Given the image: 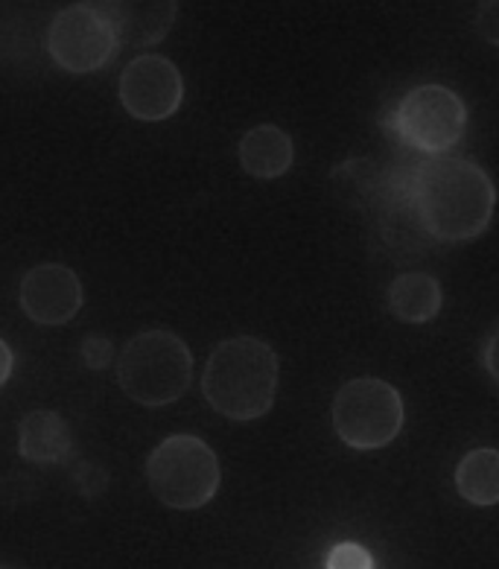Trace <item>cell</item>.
<instances>
[{"instance_id": "6da1fadb", "label": "cell", "mask_w": 499, "mask_h": 569, "mask_svg": "<svg viewBox=\"0 0 499 569\" xmlns=\"http://www.w3.org/2000/svg\"><path fill=\"white\" fill-rule=\"evenodd\" d=\"M409 204L427 234L441 242H465L491 226L497 188L468 158L429 156L409 172Z\"/></svg>"}, {"instance_id": "7a4b0ae2", "label": "cell", "mask_w": 499, "mask_h": 569, "mask_svg": "<svg viewBox=\"0 0 499 569\" xmlns=\"http://www.w3.org/2000/svg\"><path fill=\"white\" fill-rule=\"evenodd\" d=\"M281 362L258 336H234L219 342L202 371L204 400L231 421H258L275 403Z\"/></svg>"}, {"instance_id": "3957f363", "label": "cell", "mask_w": 499, "mask_h": 569, "mask_svg": "<svg viewBox=\"0 0 499 569\" xmlns=\"http://www.w3.org/2000/svg\"><path fill=\"white\" fill-rule=\"evenodd\" d=\"M114 371L129 400L141 406H167L190 389L193 353L184 339L170 330H147L123 345Z\"/></svg>"}, {"instance_id": "277c9868", "label": "cell", "mask_w": 499, "mask_h": 569, "mask_svg": "<svg viewBox=\"0 0 499 569\" xmlns=\"http://www.w3.org/2000/svg\"><path fill=\"white\" fill-rule=\"evenodd\" d=\"M147 482L158 502L176 511L208 506L219 491V459L202 438L170 436L147 459Z\"/></svg>"}, {"instance_id": "5b68a950", "label": "cell", "mask_w": 499, "mask_h": 569, "mask_svg": "<svg viewBox=\"0 0 499 569\" xmlns=\"http://www.w3.org/2000/svg\"><path fill=\"white\" fill-rule=\"evenodd\" d=\"M336 436L353 450H380L403 429V398L380 377H357L339 386L333 398Z\"/></svg>"}, {"instance_id": "8992f818", "label": "cell", "mask_w": 499, "mask_h": 569, "mask_svg": "<svg viewBox=\"0 0 499 569\" xmlns=\"http://www.w3.org/2000/svg\"><path fill=\"white\" fill-rule=\"evenodd\" d=\"M389 129L423 156H445L465 134L468 106L445 86H418L389 109Z\"/></svg>"}, {"instance_id": "52a82bcc", "label": "cell", "mask_w": 499, "mask_h": 569, "mask_svg": "<svg viewBox=\"0 0 499 569\" xmlns=\"http://www.w3.org/2000/svg\"><path fill=\"white\" fill-rule=\"evenodd\" d=\"M118 50V27L106 3H71L50 21L48 53L62 71H100Z\"/></svg>"}, {"instance_id": "ba28073f", "label": "cell", "mask_w": 499, "mask_h": 569, "mask_svg": "<svg viewBox=\"0 0 499 569\" xmlns=\"http://www.w3.org/2000/svg\"><path fill=\"white\" fill-rule=\"evenodd\" d=\"M120 106H123L134 120H158L172 118L181 109L184 100V79L170 59L156 53L138 56L126 64L120 73Z\"/></svg>"}, {"instance_id": "9c48e42d", "label": "cell", "mask_w": 499, "mask_h": 569, "mask_svg": "<svg viewBox=\"0 0 499 569\" xmlns=\"http://www.w3.org/2000/svg\"><path fill=\"white\" fill-rule=\"evenodd\" d=\"M21 310L36 325H68L82 310V283L71 266H32L21 281Z\"/></svg>"}, {"instance_id": "30bf717a", "label": "cell", "mask_w": 499, "mask_h": 569, "mask_svg": "<svg viewBox=\"0 0 499 569\" xmlns=\"http://www.w3.org/2000/svg\"><path fill=\"white\" fill-rule=\"evenodd\" d=\"M237 156H240V167L249 172L251 179L272 181L281 179L283 172L292 167V161H296V143H292V138L283 132L281 126L263 123L242 134Z\"/></svg>"}, {"instance_id": "8fae6325", "label": "cell", "mask_w": 499, "mask_h": 569, "mask_svg": "<svg viewBox=\"0 0 499 569\" xmlns=\"http://www.w3.org/2000/svg\"><path fill=\"white\" fill-rule=\"evenodd\" d=\"M109 16L118 27L120 48H152L164 41L167 32L176 24L179 3L172 0H147V3H106Z\"/></svg>"}, {"instance_id": "7c38bea8", "label": "cell", "mask_w": 499, "mask_h": 569, "mask_svg": "<svg viewBox=\"0 0 499 569\" xmlns=\"http://www.w3.org/2000/svg\"><path fill=\"white\" fill-rule=\"evenodd\" d=\"M71 427L53 409H36L18 423V452L32 465H59L71 456Z\"/></svg>"}, {"instance_id": "4fadbf2b", "label": "cell", "mask_w": 499, "mask_h": 569, "mask_svg": "<svg viewBox=\"0 0 499 569\" xmlns=\"http://www.w3.org/2000/svg\"><path fill=\"white\" fill-rule=\"evenodd\" d=\"M386 305H389L391 316L403 325H427L441 312L445 292H441L436 274L403 272L391 281Z\"/></svg>"}, {"instance_id": "5bb4252c", "label": "cell", "mask_w": 499, "mask_h": 569, "mask_svg": "<svg viewBox=\"0 0 499 569\" xmlns=\"http://www.w3.org/2000/svg\"><path fill=\"white\" fill-rule=\"evenodd\" d=\"M456 491L465 502L491 508L499 502V450L479 447L456 465Z\"/></svg>"}, {"instance_id": "9a60e30c", "label": "cell", "mask_w": 499, "mask_h": 569, "mask_svg": "<svg viewBox=\"0 0 499 569\" xmlns=\"http://www.w3.org/2000/svg\"><path fill=\"white\" fill-rule=\"evenodd\" d=\"M328 569H375V561H371L366 546L339 543L330 549Z\"/></svg>"}, {"instance_id": "2e32d148", "label": "cell", "mask_w": 499, "mask_h": 569, "mask_svg": "<svg viewBox=\"0 0 499 569\" xmlns=\"http://www.w3.org/2000/svg\"><path fill=\"white\" fill-rule=\"evenodd\" d=\"M73 485H77V491L82 497H100L106 491V485H109V473L102 465L97 461H82L77 470H73Z\"/></svg>"}, {"instance_id": "e0dca14e", "label": "cell", "mask_w": 499, "mask_h": 569, "mask_svg": "<svg viewBox=\"0 0 499 569\" xmlns=\"http://www.w3.org/2000/svg\"><path fill=\"white\" fill-rule=\"evenodd\" d=\"M82 359H86L88 368L102 371V368H109V362L114 359V345H111L106 336H86V342H82Z\"/></svg>"}, {"instance_id": "ac0fdd59", "label": "cell", "mask_w": 499, "mask_h": 569, "mask_svg": "<svg viewBox=\"0 0 499 569\" xmlns=\"http://www.w3.org/2000/svg\"><path fill=\"white\" fill-rule=\"evenodd\" d=\"M476 30L488 44L499 48V0H488V3H479L476 9Z\"/></svg>"}, {"instance_id": "d6986e66", "label": "cell", "mask_w": 499, "mask_h": 569, "mask_svg": "<svg viewBox=\"0 0 499 569\" xmlns=\"http://www.w3.org/2000/svg\"><path fill=\"white\" fill-rule=\"evenodd\" d=\"M482 359H485V368H488V375H491V380L499 386V328L488 336Z\"/></svg>"}, {"instance_id": "ffe728a7", "label": "cell", "mask_w": 499, "mask_h": 569, "mask_svg": "<svg viewBox=\"0 0 499 569\" xmlns=\"http://www.w3.org/2000/svg\"><path fill=\"white\" fill-rule=\"evenodd\" d=\"M12 366H16V357L9 351V345L0 339V386L12 377Z\"/></svg>"}]
</instances>
